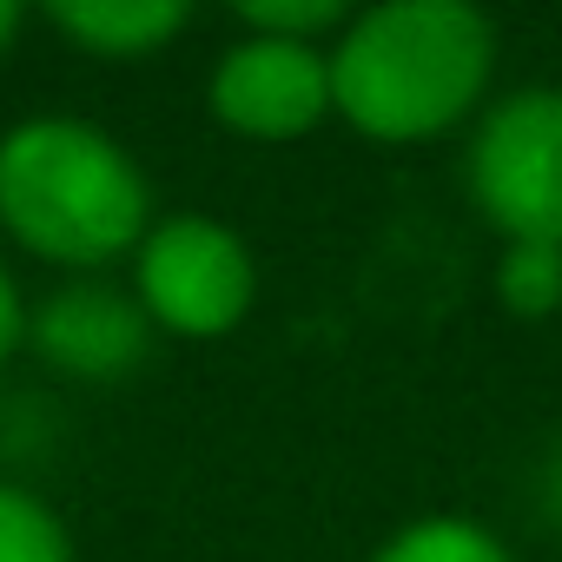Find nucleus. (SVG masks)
Listing matches in <instances>:
<instances>
[{
    "label": "nucleus",
    "mask_w": 562,
    "mask_h": 562,
    "mask_svg": "<svg viewBox=\"0 0 562 562\" xmlns=\"http://www.w3.org/2000/svg\"><path fill=\"white\" fill-rule=\"evenodd\" d=\"M496 27L470 0H384L331 41V113L378 146H424L483 113Z\"/></svg>",
    "instance_id": "f257e3e1"
},
{
    "label": "nucleus",
    "mask_w": 562,
    "mask_h": 562,
    "mask_svg": "<svg viewBox=\"0 0 562 562\" xmlns=\"http://www.w3.org/2000/svg\"><path fill=\"white\" fill-rule=\"evenodd\" d=\"M0 232L87 278L139 251L153 232V186L106 126L41 113L0 133Z\"/></svg>",
    "instance_id": "f03ea898"
},
{
    "label": "nucleus",
    "mask_w": 562,
    "mask_h": 562,
    "mask_svg": "<svg viewBox=\"0 0 562 562\" xmlns=\"http://www.w3.org/2000/svg\"><path fill=\"white\" fill-rule=\"evenodd\" d=\"M463 179L503 245L562 251V87H516L490 100L476 113Z\"/></svg>",
    "instance_id": "7ed1b4c3"
},
{
    "label": "nucleus",
    "mask_w": 562,
    "mask_h": 562,
    "mask_svg": "<svg viewBox=\"0 0 562 562\" xmlns=\"http://www.w3.org/2000/svg\"><path fill=\"white\" fill-rule=\"evenodd\" d=\"M133 299L166 338H232L258 299L251 245L212 212H166L133 251Z\"/></svg>",
    "instance_id": "20e7f679"
},
{
    "label": "nucleus",
    "mask_w": 562,
    "mask_h": 562,
    "mask_svg": "<svg viewBox=\"0 0 562 562\" xmlns=\"http://www.w3.org/2000/svg\"><path fill=\"white\" fill-rule=\"evenodd\" d=\"M205 106L238 139H305L318 120H331V47L238 34L205 80Z\"/></svg>",
    "instance_id": "39448f33"
},
{
    "label": "nucleus",
    "mask_w": 562,
    "mask_h": 562,
    "mask_svg": "<svg viewBox=\"0 0 562 562\" xmlns=\"http://www.w3.org/2000/svg\"><path fill=\"white\" fill-rule=\"evenodd\" d=\"M27 338L54 371L87 378V384H113V378L146 364L153 318L139 312L133 292L106 285V278H67L60 292H47L27 312Z\"/></svg>",
    "instance_id": "423d86ee"
},
{
    "label": "nucleus",
    "mask_w": 562,
    "mask_h": 562,
    "mask_svg": "<svg viewBox=\"0 0 562 562\" xmlns=\"http://www.w3.org/2000/svg\"><path fill=\"white\" fill-rule=\"evenodd\" d=\"M47 21L100 60H146L186 34L192 8L186 0H60L47 8Z\"/></svg>",
    "instance_id": "0eeeda50"
},
{
    "label": "nucleus",
    "mask_w": 562,
    "mask_h": 562,
    "mask_svg": "<svg viewBox=\"0 0 562 562\" xmlns=\"http://www.w3.org/2000/svg\"><path fill=\"white\" fill-rule=\"evenodd\" d=\"M371 562H516V549L490 522L443 509V516H417V522L391 529L371 549Z\"/></svg>",
    "instance_id": "6e6552de"
},
{
    "label": "nucleus",
    "mask_w": 562,
    "mask_h": 562,
    "mask_svg": "<svg viewBox=\"0 0 562 562\" xmlns=\"http://www.w3.org/2000/svg\"><path fill=\"white\" fill-rule=\"evenodd\" d=\"M490 285H496V305L509 318L542 325V318L562 312V251L555 245H503Z\"/></svg>",
    "instance_id": "1a4fd4ad"
},
{
    "label": "nucleus",
    "mask_w": 562,
    "mask_h": 562,
    "mask_svg": "<svg viewBox=\"0 0 562 562\" xmlns=\"http://www.w3.org/2000/svg\"><path fill=\"white\" fill-rule=\"evenodd\" d=\"M0 562H80L60 509L21 483H0Z\"/></svg>",
    "instance_id": "9d476101"
},
{
    "label": "nucleus",
    "mask_w": 562,
    "mask_h": 562,
    "mask_svg": "<svg viewBox=\"0 0 562 562\" xmlns=\"http://www.w3.org/2000/svg\"><path fill=\"white\" fill-rule=\"evenodd\" d=\"M238 34H265V41H299V47H331L351 21V8L338 0H238L232 8Z\"/></svg>",
    "instance_id": "9b49d317"
},
{
    "label": "nucleus",
    "mask_w": 562,
    "mask_h": 562,
    "mask_svg": "<svg viewBox=\"0 0 562 562\" xmlns=\"http://www.w3.org/2000/svg\"><path fill=\"white\" fill-rule=\"evenodd\" d=\"M27 338V305H21V285H14V271L8 258H0V364H8Z\"/></svg>",
    "instance_id": "f8f14e48"
},
{
    "label": "nucleus",
    "mask_w": 562,
    "mask_h": 562,
    "mask_svg": "<svg viewBox=\"0 0 562 562\" xmlns=\"http://www.w3.org/2000/svg\"><path fill=\"white\" fill-rule=\"evenodd\" d=\"M542 516L562 529V450L549 457V470H542Z\"/></svg>",
    "instance_id": "ddd939ff"
},
{
    "label": "nucleus",
    "mask_w": 562,
    "mask_h": 562,
    "mask_svg": "<svg viewBox=\"0 0 562 562\" xmlns=\"http://www.w3.org/2000/svg\"><path fill=\"white\" fill-rule=\"evenodd\" d=\"M21 41V8H14V0H0V54H8Z\"/></svg>",
    "instance_id": "4468645a"
}]
</instances>
